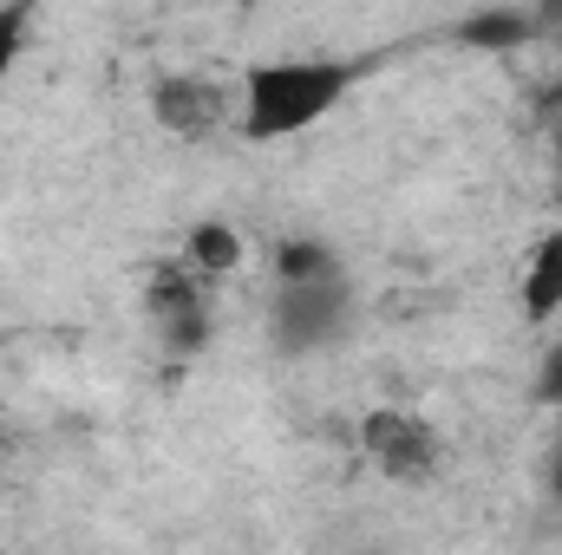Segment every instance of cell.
I'll return each mask as SVG.
<instances>
[{
	"label": "cell",
	"mask_w": 562,
	"mask_h": 555,
	"mask_svg": "<svg viewBox=\"0 0 562 555\" xmlns=\"http://www.w3.org/2000/svg\"><path fill=\"white\" fill-rule=\"evenodd\" d=\"M537 33H543V13H524V7H471L451 26V39L471 46V53H517Z\"/></svg>",
	"instance_id": "6"
},
{
	"label": "cell",
	"mask_w": 562,
	"mask_h": 555,
	"mask_svg": "<svg viewBox=\"0 0 562 555\" xmlns=\"http://www.w3.org/2000/svg\"><path fill=\"white\" fill-rule=\"evenodd\" d=\"M144 314H150V333L164 347V360L190 366L210 333H216V314H210V281H196L183 262H157L144 281Z\"/></svg>",
	"instance_id": "3"
},
{
	"label": "cell",
	"mask_w": 562,
	"mask_h": 555,
	"mask_svg": "<svg viewBox=\"0 0 562 555\" xmlns=\"http://www.w3.org/2000/svg\"><path fill=\"white\" fill-rule=\"evenodd\" d=\"M557 190H562V125H557Z\"/></svg>",
	"instance_id": "13"
},
{
	"label": "cell",
	"mask_w": 562,
	"mask_h": 555,
	"mask_svg": "<svg viewBox=\"0 0 562 555\" xmlns=\"http://www.w3.org/2000/svg\"><path fill=\"white\" fill-rule=\"evenodd\" d=\"M150 118H157V132H170L177 144H203L223 132L229 92L216 79H203V72H164L150 86Z\"/></svg>",
	"instance_id": "5"
},
{
	"label": "cell",
	"mask_w": 562,
	"mask_h": 555,
	"mask_svg": "<svg viewBox=\"0 0 562 555\" xmlns=\"http://www.w3.org/2000/svg\"><path fill=\"white\" fill-rule=\"evenodd\" d=\"M550 497L562 503V431H557V451H550Z\"/></svg>",
	"instance_id": "12"
},
{
	"label": "cell",
	"mask_w": 562,
	"mask_h": 555,
	"mask_svg": "<svg viewBox=\"0 0 562 555\" xmlns=\"http://www.w3.org/2000/svg\"><path fill=\"white\" fill-rule=\"evenodd\" d=\"M353 327V281H307V287H276L269 301V347L281 360H307L327 353L340 333Z\"/></svg>",
	"instance_id": "2"
},
{
	"label": "cell",
	"mask_w": 562,
	"mask_h": 555,
	"mask_svg": "<svg viewBox=\"0 0 562 555\" xmlns=\"http://www.w3.org/2000/svg\"><path fill=\"white\" fill-rule=\"evenodd\" d=\"M537 399L543 406H562V347L543 360V373H537Z\"/></svg>",
	"instance_id": "11"
},
{
	"label": "cell",
	"mask_w": 562,
	"mask_h": 555,
	"mask_svg": "<svg viewBox=\"0 0 562 555\" xmlns=\"http://www.w3.org/2000/svg\"><path fill=\"white\" fill-rule=\"evenodd\" d=\"M269 269H276V287H307V281L347 275V269H340V256H334L321 236H281L276 256H269Z\"/></svg>",
	"instance_id": "9"
},
{
	"label": "cell",
	"mask_w": 562,
	"mask_h": 555,
	"mask_svg": "<svg viewBox=\"0 0 562 555\" xmlns=\"http://www.w3.org/2000/svg\"><path fill=\"white\" fill-rule=\"evenodd\" d=\"M360 72H367L360 59H321V53L256 59L243 72V92H236V132L249 144L301 138V132H314L321 118H334L347 105Z\"/></svg>",
	"instance_id": "1"
},
{
	"label": "cell",
	"mask_w": 562,
	"mask_h": 555,
	"mask_svg": "<svg viewBox=\"0 0 562 555\" xmlns=\"http://www.w3.org/2000/svg\"><path fill=\"white\" fill-rule=\"evenodd\" d=\"M26 26H33L26 7H0V79L13 72V59H20V46H26Z\"/></svg>",
	"instance_id": "10"
},
{
	"label": "cell",
	"mask_w": 562,
	"mask_h": 555,
	"mask_svg": "<svg viewBox=\"0 0 562 555\" xmlns=\"http://www.w3.org/2000/svg\"><path fill=\"white\" fill-rule=\"evenodd\" d=\"M517 301H524V320H550L562 314V229H550L530 262H524V281H517Z\"/></svg>",
	"instance_id": "7"
},
{
	"label": "cell",
	"mask_w": 562,
	"mask_h": 555,
	"mask_svg": "<svg viewBox=\"0 0 562 555\" xmlns=\"http://www.w3.org/2000/svg\"><path fill=\"white\" fill-rule=\"evenodd\" d=\"M360 457L386 484H431L438 464H445V438L406 406H373L360 418Z\"/></svg>",
	"instance_id": "4"
},
{
	"label": "cell",
	"mask_w": 562,
	"mask_h": 555,
	"mask_svg": "<svg viewBox=\"0 0 562 555\" xmlns=\"http://www.w3.org/2000/svg\"><path fill=\"white\" fill-rule=\"evenodd\" d=\"M550 105H557V112H562V79H557V92H550Z\"/></svg>",
	"instance_id": "14"
},
{
	"label": "cell",
	"mask_w": 562,
	"mask_h": 555,
	"mask_svg": "<svg viewBox=\"0 0 562 555\" xmlns=\"http://www.w3.org/2000/svg\"><path fill=\"white\" fill-rule=\"evenodd\" d=\"M177 262H183L196 281H210V287H216L223 275H236V269H243V236H236L229 223H216V216H210V223H196V229L183 236V256H177Z\"/></svg>",
	"instance_id": "8"
}]
</instances>
